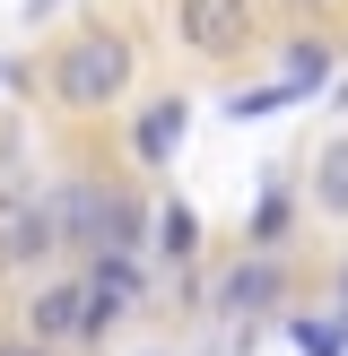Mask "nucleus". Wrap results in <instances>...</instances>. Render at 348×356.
Listing matches in <instances>:
<instances>
[{
  "instance_id": "3",
  "label": "nucleus",
  "mask_w": 348,
  "mask_h": 356,
  "mask_svg": "<svg viewBox=\"0 0 348 356\" xmlns=\"http://www.w3.org/2000/svg\"><path fill=\"white\" fill-rule=\"evenodd\" d=\"M174 35H183L200 61H235L261 35V9L253 0H174Z\"/></svg>"
},
{
  "instance_id": "20",
  "label": "nucleus",
  "mask_w": 348,
  "mask_h": 356,
  "mask_svg": "<svg viewBox=\"0 0 348 356\" xmlns=\"http://www.w3.org/2000/svg\"><path fill=\"white\" fill-rule=\"evenodd\" d=\"M340 330H348V322H340Z\"/></svg>"
},
{
  "instance_id": "12",
  "label": "nucleus",
  "mask_w": 348,
  "mask_h": 356,
  "mask_svg": "<svg viewBox=\"0 0 348 356\" xmlns=\"http://www.w3.org/2000/svg\"><path fill=\"white\" fill-rule=\"evenodd\" d=\"M26 200H35V183H26V139L0 131V218H9V209H26Z\"/></svg>"
},
{
  "instance_id": "14",
  "label": "nucleus",
  "mask_w": 348,
  "mask_h": 356,
  "mask_svg": "<svg viewBox=\"0 0 348 356\" xmlns=\"http://www.w3.org/2000/svg\"><path fill=\"white\" fill-rule=\"evenodd\" d=\"M287 339H296V356H348V330L331 322V313L322 322H313V313H287Z\"/></svg>"
},
{
  "instance_id": "6",
  "label": "nucleus",
  "mask_w": 348,
  "mask_h": 356,
  "mask_svg": "<svg viewBox=\"0 0 348 356\" xmlns=\"http://www.w3.org/2000/svg\"><path fill=\"white\" fill-rule=\"evenodd\" d=\"M183 131H191V104H183V96H148L139 122H131V156H139L148 174H166L174 148H183Z\"/></svg>"
},
{
  "instance_id": "11",
  "label": "nucleus",
  "mask_w": 348,
  "mask_h": 356,
  "mask_svg": "<svg viewBox=\"0 0 348 356\" xmlns=\"http://www.w3.org/2000/svg\"><path fill=\"white\" fill-rule=\"evenodd\" d=\"M287 104H305V87L270 79V87H235V96H226V113H235V122H270V113H287Z\"/></svg>"
},
{
  "instance_id": "10",
  "label": "nucleus",
  "mask_w": 348,
  "mask_h": 356,
  "mask_svg": "<svg viewBox=\"0 0 348 356\" xmlns=\"http://www.w3.org/2000/svg\"><path fill=\"white\" fill-rule=\"evenodd\" d=\"M278 235H287V183H261V209H253V226H244V243H253V252H278Z\"/></svg>"
},
{
  "instance_id": "13",
  "label": "nucleus",
  "mask_w": 348,
  "mask_h": 356,
  "mask_svg": "<svg viewBox=\"0 0 348 356\" xmlns=\"http://www.w3.org/2000/svg\"><path fill=\"white\" fill-rule=\"evenodd\" d=\"M157 252H166V261H191V252H200V218H191L183 200L157 209Z\"/></svg>"
},
{
  "instance_id": "17",
  "label": "nucleus",
  "mask_w": 348,
  "mask_h": 356,
  "mask_svg": "<svg viewBox=\"0 0 348 356\" xmlns=\"http://www.w3.org/2000/svg\"><path fill=\"white\" fill-rule=\"evenodd\" d=\"M17 79H26V70H17V61H0V87H17Z\"/></svg>"
},
{
  "instance_id": "9",
  "label": "nucleus",
  "mask_w": 348,
  "mask_h": 356,
  "mask_svg": "<svg viewBox=\"0 0 348 356\" xmlns=\"http://www.w3.org/2000/svg\"><path fill=\"white\" fill-rule=\"evenodd\" d=\"M278 61H287V87H305V96H322L331 87V44H313V35H287V52H278Z\"/></svg>"
},
{
  "instance_id": "1",
  "label": "nucleus",
  "mask_w": 348,
  "mask_h": 356,
  "mask_svg": "<svg viewBox=\"0 0 348 356\" xmlns=\"http://www.w3.org/2000/svg\"><path fill=\"white\" fill-rule=\"evenodd\" d=\"M131 79H139V44L122 26L61 35V52H52V70H44V87H52L61 113H113V104L131 96Z\"/></svg>"
},
{
  "instance_id": "15",
  "label": "nucleus",
  "mask_w": 348,
  "mask_h": 356,
  "mask_svg": "<svg viewBox=\"0 0 348 356\" xmlns=\"http://www.w3.org/2000/svg\"><path fill=\"white\" fill-rule=\"evenodd\" d=\"M52 9H61V0H26V9H17V17H26V26H44Z\"/></svg>"
},
{
  "instance_id": "2",
  "label": "nucleus",
  "mask_w": 348,
  "mask_h": 356,
  "mask_svg": "<svg viewBox=\"0 0 348 356\" xmlns=\"http://www.w3.org/2000/svg\"><path fill=\"white\" fill-rule=\"evenodd\" d=\"M52 226H61V243L70 252H139V200L131 191H113V183H61L52 191Z\"/></svg>"
},
{
  "instance_id": "16",
  "label": "nucleus",
  "mask_w": 348,
  "mask_h": 356,
  "mask_svg": "<svg viewBox=\"0 0 348 356\" xmlns=\"http://www.w3.org/2000/svg\"><path fill=\"white\" fill-rule=\"evenodd\" d=\"M0 356H52V348H35V339H17V348H0Z\"/></svg>"
},
{
  "instance_id": "5",
  "label": "nucleus",
  "mask_w": 348,
  "mask_h": 356,
  "mask_svg": "<svg viewBox=\"0 0 348 356\" xmlns=\"http://www.w3.org/2000/svg\"><path fill=\"white\" fill-rule=\"evenodd\" d=\"M61 252V226H52V200H26L0 218V270H44Z\"/></svg>"
},
{
  "instance_id": "7",
  "label": "nucleus",
  "mask_w": 348,
  "mask_h": 356,
  "mask_svg": "<svg viewBox=\"0 0 348 356\" xmlns=\"http://www.w3.org/2000/svg\"><path fill=\"white\" fill-rule=\"evenodd\" d=\"M79 322H87L79 278H61V287H44V296L26 305V339H35V348H70V339H79Z\"/></svg>"
},
{
  "instance_id": "8",
  "label": "nucleus",
  "mask_w": 348,
  "mask_h": 356,
  "mask_svg": "<svg viewBox=\"0 0 348 356\" xmlns=\"http://www.w3.org/2000/svg\"><path fill=\"white\" fill-rule=\"evenodd\" d=\"M313 209H322L331 226H348V139H322V148H313Z\"/></svg>"
},
{
  "instance_id": "19",
  "label": "nucleus",
  "mask_w": 348,
  "mask_h": 356,
  "mask_svg": "<svg viewBox=\"0 0 348 356\" xmlns=\"http://www.w3.org/2000/svg\"><path fill=\"white\" fill-rule=\"evenodd\" d=\"M340 296H348V278H340Z\"/></svg>"
},
{
  "instance_id": "4",
  "label": "nucleus",
  "mask_w": 348,
  "mask_h": 356,
  "mask_svg": "<svg viewBox=\"0 0 348 356\" xmlns=\"http://www.w3.org/2000/svg\"><path fill=\"white\" fill-rule=\"evenodd\" d=\"M287 305V270H278V252H244L235 270L218 278V313L226 322H253V313H278Z\"/></svg>"
},
{
  "instance_id": "18",
  "label": "nucleus",
  "mask_w": 348,
  "mask_h": 356,
  "mask_svg": "<svg viewBox=\"0 0 348 356\" xmlns=\"http://www.w3.org/2000/svg\"><path fill=\"white\" fill-rule=\"evenodd\" d=\"M296 9H331V0H296Z\"/></svg>"
}]
</instances>
